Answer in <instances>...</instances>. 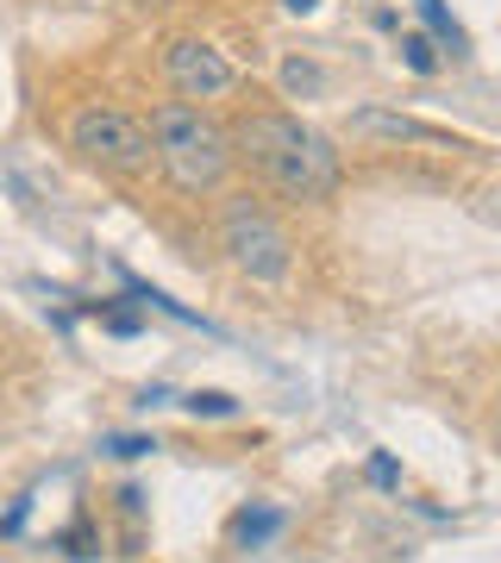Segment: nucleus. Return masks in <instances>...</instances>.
I'll return each mask as SVG.
<instances>
[{
	"mask_svg": "<svg viewBox=\"0 0 501 563\" xmlns=\"http://www.w3.org/2000/svg\"><path fill=\"white\" fill-rule=\"evenodd\" d=\"M314 81H320L314 69H301V63H288V88H314Z\"/></svg>",
	"mask_w": 501,
	"mask_h": 563,
	"instance_id": "ddd939ff",
	"label": "nucleus"
},
{
	"mask_svg": "<svg viewBox=\"0 0 501 563\" xmlns=\"http://www.w3.org/2000/svg\"><path fill=\"white\" fill-rule=\"evenodd\" d=\"M370 483H377V488H395V463L377 457V463H370Z\"/></svg>",
	"mask_w": 501,
	"mask_h": 563,
	"instance_id": "f8f14e48",
	"label": "nucleus"
},
{
	"mask_svg": "<svg viewBox=\"0 0 501 563\" xmlns=\"http://www.w3.org/2000/svg\"><path fill=\"white\" fill-rule=\"evenodd\" d=\"M144 7H157V0H144Z\"/></svg>",
	"mask_w": 501,
	"mask_h": 563,
	"instance_id": "dca6fc26",
	"label": "nucleus"
},
{
	"mask_svg": "<svg viewBox=\"0 0 501 563\" xmlns=\"http://www.w3.org/2000/svg\"><path fill=\"white\" fill-rule=\"evenodd\" d=\"M69 151L107 176H144L151 169V125L132 120L126 107H81L69 120Z\"/></svg>",
	"mask_w": 501,
	"mask_h": 563,
	"instance_id": "20e7f679",
	"label": "nucleus"
},
{
	"mask_svg": "<svg viewBox=\"0 0 501 563\" xmlns=\"http://www.w3.org/2000/svg\"><path fill=\"white\" fill-rule=\"evenodd\" d=\"M163 76H170V88H176L182 101H220V95H232L239 69L207 38H170L163 44Z\"/></svg>",
	"mask_w": 501,
	"mask_h": 563,
	"instance_id": "39448f33",
	"label": "nucleus"
},
{
	"mask_svg": "<svg viewBox=\"0 0 501 563\" xmlns=\"http://www.w3.org/2000/svg\"><path fill=\"white\" fill-rule=\"evenodd\" d=\"M220 251L232 257V269L263 288H276V282L295 276V239L282 232V220L270 213L263 201L251 195H232L220 207Z\"/></svg>",
	"mask_w": 501,
	"mask_h": 563,
	"instance_id": "7ed1b4c3",
	"label": "nucleus"
},
{
	"mask_svg": "<svg viewBox=\"0 0 501 563\" xmlns=\"http://www.w3.org/2000/svg\"><path fill=\"white\" fill-rule=\"evenodd\" d=\"M151 151L182 195H214L239 163L232 157V125H220L200 101H163L151 113Z\"/></svg>",
	"mask_w": 501,
	"mask_h": 563,
	"instance_id": "f03ea898",
	"label": "nucleus"
},
{
	"mask_svg": "<svg viewBox=\"0 0 501 563\" xmlns=\"http://www.w3.org/2000/svg\"><path fill=\"white\" fill-rule=\"evenodd\" d=\"M358 132H382V139H439L433 125H421V120H407V113H358Z\"/></svg>",
	"mask_w": 501,
	"mask_h": 563,
	"instance_id": "423d86ee",
	"label": "nucleus"
},
{
	"mask_svg": "<svg viewBox=\"0 0 501 563\" xmlns=\"http://www.w3.org/2000/svg\"><path fill=\"white\" fill-rule=\"evenodd\" d=\"M25 507H32V501H13V514L0 520V532H20V526H25Z\"/></svg>",
	"mask_w": 501,
	"mask_h": 563,
	"instance_id": "4468645a",
	"label": "nucleus"
},
{
	"mask_svg": "<svg viewBox=\"0 0 501 563\" xmlns=\"http://www.w3.org/2000/svg\"><path fill=\"white\" fill-rule=\"evenodd\" d=\"M107 451H113V457H144V451H157V444L151 439H107Z\"/></svg>",
	"mask_w": 501,
	"mask_h": 563,
	"instance_id": "9b49d317",
	"label": "nucleus"
},
{
	"mask_svg": "<svg viewBox=\"0 0 501 563\" xmlns=\"http://www.w3.org/2000/svg\"><path fill=\"white\" fill-rule=\"evenodd\" d=\"M182 407H188L195 420H232V413H239V401L220 395V388H195V395H182Z\"/></svg>",
	"mask_w": 501,
	"mask_h": 563,
	"instance_id": "0eeeda50",
	"label": "nucleus"
},
{
	"mask_svg": "<svg viewBox=\"0 0 501 563\" xmlns=\"http://www.w3.org/2000/svg\"><path fill=\"white\" fill-rule=\"evenodd\" d=\"M232 157L276 188L282 201H333L345 181V157L339 144L326 139L320 125H307L301 113H244L232 125Z\"/></svg>",
	"mask_w": 501,
	"mask_h": 563,
	"instance_id": "f257e3e1",
	"label": "nucleus"
},
{
	"mask_svg": "<svg viewBox=\"0 0 501 563\" xmlns=\"http://www.w3.org/2000/svg\"><path fill=\"white\" fill-rule=\"evenodd\" d=\"M414 7H421V20L433 25V32H439V38L451 44V57H458V51H464V32H458V20H451V13H445L439 0H414Z\"/></svg>",
	"mask_w": 501,
	"mask_h": 563,
	"instance_id": "1a4fd4ad",
	"label": "nucleus"
},
{
	"mask_svg": "<svg viewBox=\"0 0 501 563\" xmlns=\"http://www.w3.org/2000/svg\"><path fill=\"white\" fill-rule=\"evenodd\" d=\"M282 7H288V13H314V7H320V0H282Z\"/></svg>",
	"mask_w": 501,
	"mask_h": 563,
	"instance_id": "2eb2a0df",
	"label": "nucleus"
},
{
	"mask_svg": "<svg viewBox=\"0 0 501 563\" xmlns=\"http://www.w3.org/2000/svg\"><path fill=\"white\" fill-rule=\"evenodd\" d=\"M401 57H407L414 76H433V69H439V57H433V44H426L421 32H407V38H401Z\"/></svg>",
	"mask_w": 501,
	"mask_h": 563,
	"instance_id": "9d476101",
	"label": "nucleus"
},
{
	"mask_svg": "<svg viewBox=\"0 0 501 563\" xmlns=\"http://www.w3.org/2000/svg\"><path fill=\"white\" fill-rule=\"evenodd\" d=\"M276 526H282L276 507H258V514H239V526H232V532H239V544H263Z\"/></svg>",
	"mask_w": 501,
	"mask_h": 563,
	"instance_id": "6e6552de",
	"label": "nucleus"
}]
</instances>
